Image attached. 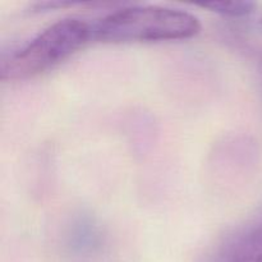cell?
Listing matches in <instances>:
<instances>
[{
    "label": "cell",
    "mask_w": 262,
    "mask_h": 262,
    "mask_svg": "<svg viewBox=\"0 0 262 262\" xmlns=\"http://www.w3.org/2000/svg\"><path fill=\"white\" fill-rule=\"evenodd\" d=\"M201 31L196 15L159 5L123 7L92 27V37L101 42H152L194 37Z\"/></svg>",
    "instance_id": "cell-1"
},
{
    "label": "cell",
    "mask_w": 262,
    "mask_h": 262,
    "mask_svg": "<svg viewBox=\"0 0 262 262\" xmlns=\"http://www.w3.org/2000/svg\"><path fill=\"white\" fill-rule=\"evenodd\" d=\"M92 37V28L77 18H64L46 27L30 43L0 66L2 81H25L68 59Z\"/></svg>",
    "instance_id": "cell-2"
},
{
    "label": "cell",
    "mask_w": 262,
    "mask_h": 262,
    "mask_svg": "<svg viewBox=\"0 0 262 262\" xmlns=\"http://www.w3.org/2000/svg\"><path fill=\"white\" fill-rule=\"evenodd\" d=\"M251 256H262V209L233 235L223 252L225 262Z\"/></svg>",
    "instance_id": "cell-3"
},
{
    "label": "cell",
    "mask_w": 262,
    "mask_h": 262,
    "mask_svg": "<svg viewBox=\"0 0 262 262\" xmlns=\"http://www.w3.org/2000/svg\"><path fill=\"white\" fill-rule=\"evenodd\" d=\"M202 8L212 10L227 17H245L251 14L255 9L256 4L253 2H214L202 4Z\"/></svg>",
    "instance_id": "cell-4"
},
{
    "label": "cell",
    "mask_w": 262,
    "mask_h": 262,
    "mask_svg": "<svg viewBox=\"0 0 262 262\" xmlns=\"http://www.w3.org/2000/svg\"><path fill=\"white\" fill-rule=\"evenodd\" d=\"M227 262H262V256H251V257L237 258V260H232Z\"/></svg>",
    "instance_id": "cell-5"
}]
</instances>
